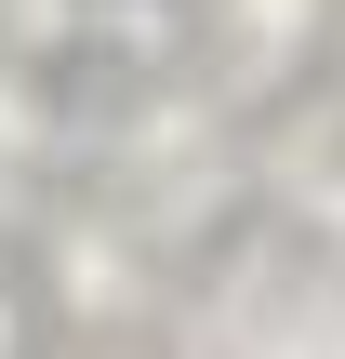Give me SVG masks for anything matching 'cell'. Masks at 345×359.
I'll use <instances>...</instances> for the list:
<instances>
[{
  "label": "cell",
  "mask_w": 345,
  "mask_h": 359,
  "mask_svg": "<svg viewBox=\"0 0 345 359\" xmlns=\"http://www.w3.org/2000/svg\"><path fill=\"white\" fill-rule=\"evenodd\" d=\"M27 280H40L53 333H120L160 293V240H146L133 200H40L27 213Z\"/></svg>",
  "instance_id": "6da1fadb"
},
{
  "label": "cell",
  "mask_w": 345,
  "mask_h": 359,
  "mask_svg": "<svg viewBox=\"0 0 345 359\" xmlns=\"http://www.w3.org/2000/svg\"><path fill=\"white\" fill-rule=\"evenodd\" d=\"M66 160H80L66 80H53V67H27V53H0V226H27V213L66 187Z\"/></svg>",
  "instance_id": "7a4b0ae2"
}]
</instances>
